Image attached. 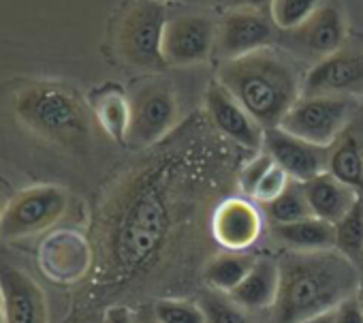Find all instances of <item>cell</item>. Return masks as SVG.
Wrapping results in <instances>:
<instances>
[{"instance_id": "30", "label": "cell", "mask_w": 363, "mask_h": 323, "mask_svg": "<svg viewBox=\"0 0 363 323\" xmlns=\"http://www.w3.org/2000/svg\"><path fill=\"white\" fill-rule=\"evenodd\" d=\"M333 317H335V323H363V306H361L357 293H352L350 297L340 302L333 308Z\"/></svg>"}, {"instance_id": "15", "label": "cell", "mask_w": 363, "mask_h": 323, "mask_svg": "<svg viewBox=\"0 0 363 323\" xmlns=\"http://www.w3.org/2000/svg\"><path fill=\"white\" fill-rule=\"evenodd\" d=\"M206 107L212 124L244 148H263L265 128L238 103V99L216 80L206 90Z\"/></svg>"}, {"instance_id": "20", "label": "cell", "mask_w": 363, "mask_h": 323, "mask_svg": "<svg viewBox=\"0 0 363 323\" xmlns=\"http://www.w3.org/2000/svg\"><path fill=\"white\" fill-rule=\"evenodd\" d=\"M92 114L103 126V131L113 139L124 143L130 126V101L128 94L116 84H107L92 94Z\"/></svg>"}, {"instance_id": "8", "label": "cell", "mask_w": 363, "mask_h": 323, "mask_svg": "<svg viewBox=\"0 0 363 323\" xmlns=\"http://www.w3.org/2000/svg\"><path fill=\"white\" fill-rule=\"evenodd\" d=\"M352 114L348 97H299L286 111L280 128L320 148H331L342 135Z\"/></svg>"}, {"instance_id": "4", "label": "cell", "mask_w": 363, "mask_h": 323, "mask_svg": "<svg viewBox=\"0 0 363 323\" xmlns=\"http://www.w3.org/2000/svg\"><path fill=\"white\" fill-rule=\"evenodd\" d=\"M16 114L22 124L67 150H82L90 139V114L79 94L67 84L30 82L16 94Z\"/></svg>"}, {"instance_id": "23", "label": "cell", "mask_w": 363, "mask_h": 323, "mask_svg": "<svg viewBox=\"0 0 363 323\" xmlns=\"http://www.w3.org/2000/svg\"><path fill=\"white\" fill-rule=\"evenodd\" d=\"M335 251L363 270V195L357 204L333 225Z\"/></svg>"}, {"instance_id": "18", "label": "cell", "mask_w": 363, "mask_h": 323, "mask_svg": "<svg viewBox=\"0 0 363 323\" xmlns=\"http://www.w3.org/2000/svg\"><path fill=\"white\" fill-rule=\"evenodd\" d=\"M280 285V268L272 257H257L255 265L246 278L229 293L246 310H267L274 308Z\"/></svg>"}, {"instance_id": "24", "label": "cell", "mask_w": 363, "mask_h": 323, "mask_svg": "<svg viewBox=\"0 0 363 323\" xmlns=\"http://www.w3.org/2000/svg\"><path fill=\"white\" fill-rule=\"evenodd\" d=\"M261 208L272 225H286V223H295V221L312 217L303 182H297V180H291L289 187L274 202Z\"/></svg>"}, {"instance_id": "6", "label": "cell", "mask_w": 363, "mask_h": 323, "mask_svg": "<svg viewBox=\"0 0 363 323\" xmlns=\"http://www.w3.org/2000/svg\"><path fill=\"white\" fill-rule=\"evenodd\" d=\"M130 126L126 141L135 148H147L171 133L177 120V99L169 82L145 77L128 94Z\"/></svg>"}, {"instance_id": "36", "label": "cell", "mask_w": 363, "mask_h": 323, "mask_svg": "<svg viewBox=\"0 0 363 323\" xmlns=\"http://www.w3.org/2000/svg\"><path fill=\"white\" fill-rule=\"evenodd\" d=\"M0 323H5V312H3V295H0Z\"/></svg>"}, {"instance_id": "14", "label": "cell", "mask_w": 363, "mask_h": 323, "mask_svg": "<svg viewBox=\"0 0 363 323\" xmlns=\"http://www.w3.org/2000/svg\"><path fill=\"white\" fill-rule=\"evenodd\" d=\"M263 150L276 160V165L282 168L291 180L308 182L327 172L329 148H320L308 143L280 126L267 128L263 137Z\"/></svg>"}, {"instance_id": "17", "label": "cell", "mask_w": 363, "mask_h": 323, "mask_svg": "<svg viewBox=\"0 0 363 323\" xmlns=\"http://www.w3.org/2000/svg\"><path fill=\"white\" fill-rule=\"evenodd\" d=\"M303 189H306V197H308L312 217L327 221L331 225H335L361 197L359 191L340 182L329 172L303 182Z\"/></svg>"}, {"instance_id": "3", "label": "cell", "mask_w": 363, "mask_h": 323, "mask_svg": "<svg viewBox=\"0 0 363 323\" xmlns=\"http://www.w3.org/2000/svg\"><path fill=\"white\" fill-rule=\"evenodd\" d=\"M218 82L265 131L280 126L286 111L299 101L303 86L295 67L267 50L225 60Z\"/></svg>"}, {"instance_id": "16", "label": "cell", "mask_w": 363, "mask_h": 323, "mask_svg": "<svg viewBox=\"0 0 363 323\" xmlns=\"http://www.w3.org/2000/svg\"><path fill=\"white\" fill-rule=\"evenodd\" d=\"M263 229V214L259 208L240 197H231L223 202L212 217V234L214 240L235 253H244L252 246Z\"/></svg>"}, {"instance_id": "12", "label": "cell", "mask_w": 363, "mask_h": 323, "mask_svg": "<svg viewBox=\"0 0 363 323\" xmlns=\"http://www.w3.org/2000/svg\"><path fill=\"white\" fill-rule=\"evenodd\" d=\"M276 24L261 11H229L218 26L216 54L220 60H235L261 50L276 41Z\"/></svg>"}, {"instance_id": "19", "label": "cell", "mask_w": 363, "mask_h": 323, "mask_svg": "<svg viewBox=\"0 0 363 323\" xmlns=\"http://www.w3.org/2000/svg\"><path fill=\"white\" fill-rule=\"evenodd\" d=\"M272 236L289 251H329L335 248V229L331 223L308 217L286 225H272Z\"/></svg>"}, {"instance_id": "2", "label": "cell", "mask_w": 363, "mask_h": 323, "mask_svg": "<svg viewBox=\"0 0 363 323\" xmlns=\"http://www.w3.org/2000/svg\"><path fill=\"white\" fill-rule=\"evenodd\" d=\"M280 285L272 323H301L357 293L361 270L335 248L289 251L278 259Z\"/></svg>"}, {"instance_id": "22", "label": "cell", "mask_w": 363, "mask_h": 323, "mask_svg": "<svg viewBox=\"0 0 363 323\" xmlns=\"http://www.w3.org/2000/svg\"><path fill=\"white\" fill-rule=\"evenodd\" d=\"M255 261H257L255 255L235 253V251L214 257L206 268L208 287L223 291V293H231L246 278V274L250 272Z\"/></svg>"}, {"instance_id": "27", "label": "cell", "mask_w": 363, "mask_h": 323, "mask_svg": "<svg viewBox=\"0 0 363 323\" xmlns=\"http://www.w3.org/2000/svg\"><path fill=\"white\" fill-rule=\"evenodd\" d=\"M152 312L160 323H208L206 310L193 300L160 297L154 302Z\"/></svg>"}, {"instance_id": "9", "label": "cell", "mask_w": 363, "mask_h": 323, "mask_svg": "<svg viewBox=\"0 0 363 323\" xmlns=\"http://www.w3.org/2000/svg\"><path fill=\"white\" fill-rule=\"evenodd\" d=\"M352 94H363V45L346 41L337 52L310 69L301 86V97Z\"/></svg>"}, {"instance_id": "7", "label": "cell", "mask_w": 363, "mask_h": 323, "mask_svg": "<svg viewBox=\"0 0 363 323\" xmlns=\"http://www.w3.org/2000/svg\"><path fill=\"white\" fill-rule=\"evenodd\" d=\"M69 197L60 187L43 185L18 193L0 210V240L16 242L54 227L67 212Z\"/></svg>"}, {"instance_id": "38", "label": "cell", "mask_w": 363, "mask_h": 323, "mask_svg": "<svg viewBox=\"0 0 363 323\" xmlns=\"http://www.w3.org/2000/svg\"><path fill=\"white\" fill-rule=\"evenodd\" d=\"M158 3H160V0H158Z\"/></svg>"}, {"instance_id": "25", "label": "cell", "mask_w": 363, "mask_h": 323, "mask_svg": "<svg viewBox=\"0 0 363 323\" xmlns=\"http://www.w3.org/2000/svg\"><path fill=\"white\" fill-rule=\"evenodd\" d=\"M199 304L206 310L208 323H257L250 310L242 308L229 293L208 289L201 295Z\"/></svg>"}, {"instance_id": "37", "label": "cell", "mask_w": 363, "mask_h": 323, "mask_svg": "<svg viewBox=\"0 0 363 323\" xmlns=\"http://www.w3.org/2000/svg\"><path fill=\"white\" fill-rule=\"evenodd\" d=\"M186 3H195L197 5V3H210V0H186Z\"/></svg>"}, {"instance_id": "28", "label": "cell", "mask_w": 363, "mask_h": 323, "mask_svg": "<svg viewBox=\"0 0 363 323\" xmlns=\"http://www.w3.org/2000/svg\"><path fill=\"white\" fill-rule=\"evenodd\" d=\"M276 165V160L263 150L259 152L257 156H252L248 163L242 168L240 176H238V185H240V191L246 195V197H255V191L259 187V182L263 180V176Z\"/></svg>"}, {"instance_id": "32", "label": "cell", "mask_w": 363, "mask_h": 323, "mask_svg": "<svg viewBox=\"0 0 363 323\" xmlns=\"http://www.w3.org/2000/svg\"><path fill=\"white\" fill-rule=\"evenodd\" d=\"M105 323H137V317L126 306H111L105 312Z\"/></svg>"}, {"instance_id": "21", "label": "cell", "mask_w": 363, "mask_h": 323, "mask_svg": "<svg viewBox=\"0 0 363 323\" xmlns=\"http://www.w3.org/2000/svg\"><path fill=\"white\" fill-rule=\"evenodd\" d=\"M327 172L354 191L363 189V150L354 135L346 133L331 146Z\"/></svg>"}, {"instance_id": "1", "label": "cell", "mask_w": 363, "mask_h": 323, "mask_svg": "<svg viewBox=\"0 0 363 323\" xmlns=\"http://www.w3.org/2000/svg\"><path fill=\"white\" fill-rule=\"evenodd\" d=\"M167 168H143L118 197L107 223L105 253L116 278H135L160 255L171 231V206L167 199Z\"/></svg>"}, {"instance_id": "10", "label": "cell", "mask_w": 363, "mask_h": 323, "mask_svg": "<svg viewBox=\"0 0 363 323\" xmlns=\"http://www.w3.org/2000/svg\"><path fill=\"white\" fill-rule=\"evenodd\" d=\"M218 26L203 13L177 16L167 22L162 56L167 67H191L206 62L216 50Z\"/></svg>"}, {"instance_id": "35", "label": "cell", "mask_w": 363, "mask_h": 323, "mask_svg": "<svg viewBox=\"0 0 363 323\" xmlns=\"http://www.w3.org/2000/svg\"><path fill=\"white\" fill-rule=\"evenodd\" d=\"M357 297L363 306V270H361V280H359V289H357Z\"/></svg>"}, {"instance_id": "11", "label": "cell", "mask_w": 363, "mask_h": 323, "mask_svg": "<svg viewBox=\"0 0 363 323\" xmlns=\"http://www.w3.org/2000/svg\"><path fill=\"white\" fill-rule=\"evenodd\" d=\"M0 295L5 323H50L41 287L5 253H0Z\"/></svg>"}, {"instance_id": "29", "label": "cell", "mask_w": 363, "mask_h": 323, "mask_svg": "<svg viewBox=\"0 0 363 323\" xmlns=\"http://www.w3.org/2000/svg\"><path fill=\"white\" fill-rule=\"evenodd\" d=\"M289 182H291V178H289V174L282 170V168H278V165H274L265 176H263V180L259 182V187H257V191H255V202H259L261 206H265V204H269V202H274L286 187H289Z\"/></svg>"}, {"instance_id": "5", "label": "cell", "mask_w": 363, "mask_h": 323, "mask_svg": "<svg viewBox=\"0 0 363 323\" xmlns=\"http://www.w3.org/2000/svg\"><path fill=\"white\" fill-rule=\"evenodd\" d=\"M167 22V11L158 0L135 3L118 24L116 50L120 58L135 69L162 71L167 67L162 56V37Z\"/></svg>"}, {"instance_id": "13", "label": "cell", "mask_w": 363, "mask_h": 323, "mask_svg": "<svg viewBox=\"0 0 363 323\" xmlns=\"http://www.w3.org/2000/svg\"><path fill=\"white\" fill-rule=\"evenodd\" d=\"M346 41H348L346 20L342 11L329 3H325L299 28L289 31L282 39V43L289 45V50L306 58H314L316 62L337 52Z\"/></svg>"}, {"instance_id": "26", "label": "cell", "mask_w": 363, "mask_h": 323, "mask_svg": "<svg viewBox=\"0 0 363 323\" xmlns=\"http://www.w3.org/2000/svg\"><path fill=\"white\" fill-rule=\"evenodd\" d=\"M325 0H274L272 3V22L289 33L299 28L303 22H308L320 7Z\"/></svg>"}, {"instance_id": "34", "label": "cell", "mask_w": 363, "mask_h": 323, "mask_svg": "<svg viewBox=\"0 0 363 323\" xmlns=\"http://www.w3.org/2000/svg\"><path fill=\"white\" fill-rule=\"evenodd\" d=\"M137 323H160V321L154 317V312H152V308H150L147 312H139V314H137Z\"/></svg>"}, {"instance_id": "31", "label": "cell", "mask_w": 363, "mask_h": 323, "mask_svg": "<svg viewBox=\"0 0 363 323\" xmlns=\"http://www.w3.org/2000/svg\"><path fill=\"white\" fill-rule=\"evenodd\" d=\"M274 0H220V5L229 11H265L272 9Z\"/></svg>"}, {"instance_id": "33", "label": "cell", "mask_w": 363, "mask_h": 323, "mask_svg": "<svg viewBox=\"0 0 363 323\" xmlns=\"http://www.w3.org/2000/svg\"><path fill=\"white\" fill-rule=\"evenodd\" d=\"M301 323H335V317H333V310H329V312L316 314V317H312V319H306V321H301Z\"/></svg>"}]
</instances>
